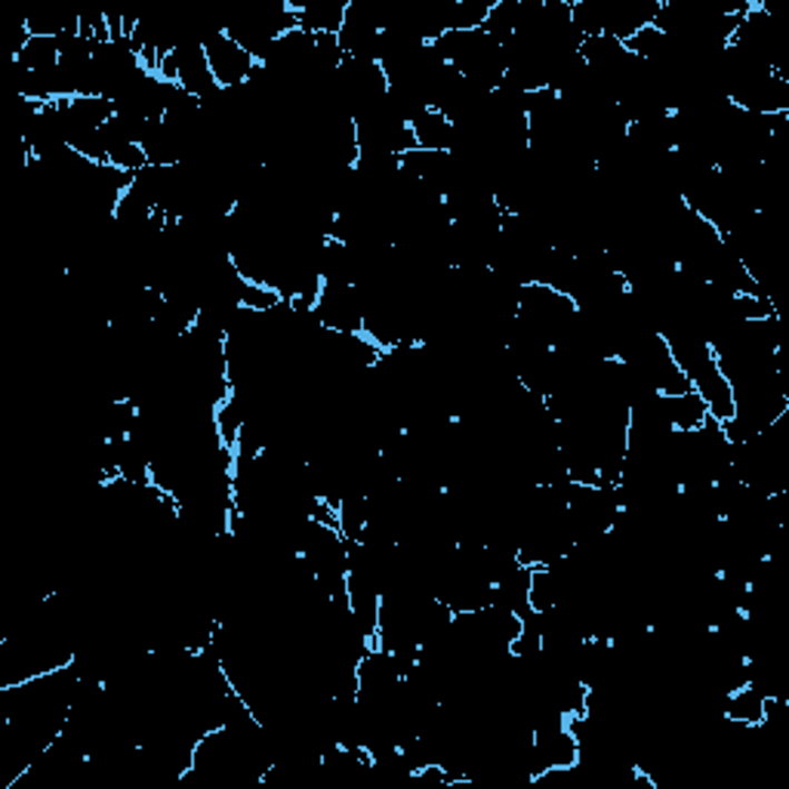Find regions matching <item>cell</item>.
<instances>
[{
	"label": "cell",
	"mask_w": 789,
	"mask_h": 789,
	"mask_svg": "<svg viewBox=\"0 0 789 789\" xmlns=\"http://www.w3.org/2000/svg\"><path fill=\"white\" fill-rule=\"evenodd\" d=\"M312 315L331 334H364L362 290L348 282H322Z\"/></svg>",
	"instance_id": "1"
},
{
	"label": "cell",
	"mask_w": 789,
	"mask_h": 789,
	"mask_svg": "<svg viewBox=\"0 0 789 789\" xmlns=\"http://www.w3.org/2000/svg\"><path fill=\"white\" fill-rule=\"evenodd\" d=\"M204 53H207V62H210V71H214V81L219 90H238V87H247L254 78L256 59L244 50L241 43L228 38L226 28H219L204 41Z\"/></svg>",
	"instance_id": "2"
},
{
	"label": "cell",
	"mask_w": 789,
	"mask_h": 789,
	"mask_svg": "<svg viewBox=\"0 0 789 789\" xmlns=\"http://www.w3.org/2000/svg\"><path fill=\"white\" fill-rule=\"evenodd\" d=\"M411 130L416 136V148L426 151H454L456 146V124L438 111V108H423L411 121Z\"/></svg>",
	"instance_id": "3"
},
{
	"label": "cell",
	"mask_w": 789,
	"mask_h": 789,
	"mask_svg": "<svg viewBox=\"0 0 789 789\" xmlns=\"http://www.w3.org/2000/svg\"><path fill=\"white\" fill-rule=\"evenodd\" d=\"M296 10V19H299V28L306 34H339L343 28V19H346V0H308V3H299V0H290Z\"/></svg>",
	"instance_id": "4"
},
{
	"label": "cell",
	"mask_w": 789,
	"mask_h": 789,
	"mask_svg": "<svg viewBox=\"0 0 789 789\" xmlns=\"http://www.w3.org/2000/svg\"><path fill=\"white\" fill-rule=\"evenodd\" d=\"M660 407L672 432H697L709 420L707 402L697 395L694 388L684 395H660Z\"/></svg>",
	"instance_id": "5"
},
{
	"label": "cell",
	"mask_w": 789,
	"mask_h": 789,
	"mask_svg": "<svg viewBox=\"0 0 789 789\" xmlns=\"http://www.w3.org/2000/svg\"><path fill=\"white\" fill-rule=\"evenodd\" d=\"M26 28L31 38H68V34H81V13H66V10H53V13L28 16Z\"/></svg>",
	"instance_id": "6"
},
{
	"label": "cell",
	"mask_w": 789,
	"mask_h": 789,
	"mask_svg": "<svg viewBox=\"0 0 789 789\" xmlns=\"http://www.w3.org/2000/svg\"><path fill=\"white\" fill-rule=\"evenodd\" d=\"M13 62H19L26 71H53V68H59V41H53V38H31L28 34V43Z\"/></svg>",
	"instance_id": "7"
}]
</instances>
